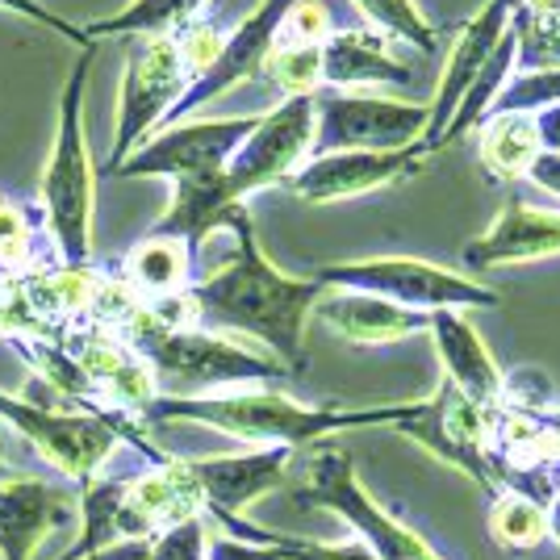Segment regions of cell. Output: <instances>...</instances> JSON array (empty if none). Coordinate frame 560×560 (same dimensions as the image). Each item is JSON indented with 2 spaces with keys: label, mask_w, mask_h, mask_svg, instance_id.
<instances>
[{
  "label": "cell",
  "mask_w": 560,
  "mask_h": 560,
  "mask_svg": "<svg viewBox=\"0 0 560 560\" xmlns=\"http://www.w3.org/2000/svg\"><path fill=\"white\" fill-rule=\"evenodd\" d=\"M80 560H147V539H117L101 552H89Z\"/></svg>",
  "instance_id": "obj_39"
},
{
  "label": "cell",
  "mask_w": 560,
  "mask_h": 560,
  "mask_svg": "<svg viewBox=\"0 0 560 560\" xmlns=\"http://www.w3.org/2000/svg\"><path fill=\"white\" fill-rule=\"evenodd\" d=\"M381 410H385L381 427H389L401 440H410L415 447L431 452L440 465L456 468L460 477H468L472 486H481L486 493L502 490L498 472L490 465V410L472 406L465 394H456L444 376H440V385H435L431 397L389 401Z\"/></svg>",
  "instance_id": "obj_8"
},
{
  "label": "cell",
  "mask_w": 560,
  "mask_h": 560,
  "mask_svg": "<svg viewBox=\"0 0 560 560\" xmlns=\"http://www.w3.org/2000/svg\"><path fill=\"white\" fill-rule=\"evenodd\" d=\"M259 114L238 117H188L176 126L155 130L139 151L114 167V180H142V176H164V180H188V176H210L222 172L226 160L238 151V142L252 135Z\"/></svg>",
  "instance_id": "obj_12"
},
{
  "label": "cell",
  "mask_w": 560,
  "mask_h": 560,
  "mask_svg": "<svg viewBox=\"0 0 560 560\" xmlns=\"http://www.w3.org/2000/svg\"><path fill=\"white\" fill-rule=\"evenodd\" d=\"M431 155L435 151L427 142H410L397 151H327V155H310L284 180V188L305 206L355 201V197L401 185V180H415Z\"/></svg>",
  "instance_id": "obj_13"
},
{
  "label": "cell",
  "mask_w": 560,
  "mask_h": 560,
  "mask_svg": "<svg viewBox=\"0 0 560 560\" xmlns=\"http://www.w3.org/2000/svg\"><path fill=\"white\" fill-rule=\"evenodd\" d=\"M222 231L234 243L226 264L213 268L210 277H197L188 289L197 323L256 343L268 355H277L293 376L305 373V330L327 289L314 277L280 272L264 256L247 206H238Z\"/></svg>",
  "instance_id": "obj_1"
},
{
  "label": "cell",
  "mask_w": 560,
  "mask_h": 560,
  "mask_svg": "<svg viewBox=\"0 0 560 560\" xmlns=\"http://www.w3.org/2000/svg\"><path fill=\"white\" fill-rule=\"evenodd\" d=\"M293 4H298V0H259L256 9L234 25L231 34H222L218 55L188 80L185 96L176 101V109L167 114L164 126L188 121L192 114H201L206 105H213L218 96H226L231 89H238V84L264 75V63H268V55L277 50L280 25H284ZM164 126H160V130H164Z\"/></svg>",
  "instance_id": "obj_14"
},
{
  "label": "cell",
  "mask_w": 560,
  "mask_h": 560,
  "mask_svg": "<svg viewBox=\"0 0 560 560\" xmlns=\"http://www.w3.org/2000/svg\"><path fill=\"white\" fill-rule=\"evenodd\" d=\"M427 135V101H397L381 93H323L314 96V147L327 151H397L422 142Z\"/></svg>",
  "instance_id": "obj_11"
},
{
  "label": "cell",
  "mask_w": 560,
  "mask_h": 560,
  "mask_svg": "<svg viewBox=\"0 0 560 560\" xmlns=\"http://www.w3.org/2000/svg\"><path fill=\"white\" fill-rule=\"evenodd\" d=\"M486 532L502 552H539L548 544V502H539L527 490H502L490 493L486 506Z\"/></svg>",
  "instance_id": "obj_26"
},
{
  "label": "cell",
  "mask_w": 560,
  "mask_h": 560,
  "mask_svg": "<svg viewBox=\"0 0 560 560\" xmlns=\"http://www.w3.org/2000/svg\"><path fill=\"white\" fill-rule=\"evenodd\" d=\"M101 43L80 47L71 63L63 93H59V121L50 155L38 180L43 222H47L59 264H93V213H96V167L89 151V121H84V93H89V71Z\"/></svg>",
  "instance_id": "obj_4"
},
{
  "label": "cell",
  "mask_w": 560,
  "mask_h": 560,
  "mask_svg": "<svg viewBox=\"0 0 560 560\" xmlns=\"http://www.w3.org/2000/svg\"><path fill=\"white\" fill-rule=\"evenodd\" d=\"M0 13H18V18L43 25V30L59 34V38H68V43H75V47H93V38L84 34V25L68 22L63 13H50L43 0H0Z\"/></svg>",
  "instance_id": "obj_36"
},
{
  "label": "cell",
  "mask_w": 560,
  "mask_h": 560,
  "mask_svg": "<svg viewBox=\"0 0 560 560\" xmlns=\"http://www.w3.org/2000/svg\"><path fill=\"white\" fill-rule=\"evenodd\" d=\"M490 465L498 472V486L536 493L548 502L557 493L560 468V431L548 422V415H527V410H490Z\"/></svg>",
  "instance_id": "obj_16"
},
{
  "label": "cell",
  "mask_w": 560,
  "mask_h": 560,
  "mask_svg": "<svg viewBox=\"0 0 560 560\" xmlns=\"http://www.w3.org/2000/svg\"><path fill=\"white\" fill-rule=\"evenodd\" d=\"M552 486H557V490H560V468H557V481H552Z\"/></svg>",
  "instance_id": "obj_44"
},
{
  "label": "cell",
  "mask_w": 560,
  "mask_h": 560,
  "mask_svg": "<svg viewBox=\"0 0 560 560\" xmlns=\"http://www.w3.org/2000/svg\"><path fill=\"white\" fill-rule=\"evenodd\" d=\"M34 272V226L18 201L0 197V280H22Z\"/></svg>",
  "instance_id": "obj_31"
},
{
  "label": "cell",
  "mask_w": 560,
  "mask_h": 560,
  "mask_svg": "<svg viewBox=\"0 0 560 560\" xmlns=\"http://www.w3.org/2000/svg\"><path fill=\"white\" fill-rule=\"evenodd\" d=\"M318 55H323V89L330 93H369L373 84L415 80V71L373 30H335Z\"/></svg>",
  "instance_id": "obj_22"
},
{
  "label": "cell",
  "mask_w": 560,
  "mask_h": 560,
  "mask_svg": "<svg viewBox=\"0 0 560 560\" xmlns=\"http://www.w3.org/2000/svg\"><path fill=\"white\" fill-rule=\"evenodd\" d=\"M117 280H121V284L130 289V298L142 305L180 298V293L192 289V280H197V252L188 247L185 238H176V234L147 231L139 243L121 256Z\"/></svg>",
  "instance_id": "obj_23"
},
{
  "label": "cell",
  "mask_w": 560,
  "mask_h": 560,
  "mask_svg": "<svg viewBox=\"0 0 560 560\" xmlns=\"http://www.w3.org/2000/svg\"><path fill=\"white\" fill-rule=\"evenodd\" d=\"M323 47H280L268 55L264 75L272 80V89L284 96H318L323 93Z\"/></svg>",
  "instance_id": "obj_30"
},
{
  "label": "cell",
  "mask_w": 560,
  "mask_h": 560,
  "mask_svg": "<svg viewBox=\"0 0 560 560\" xmlns=\"http://www.w3.org/2000/svg\"><path fill=\"white\" fill-rule=\"evenodd\" d=\"M385 410L381 406H310L284 394L277 385H256V389H226V394H197L176 397L160 394L139 415V427H167V422H192L210 427L218 435H231L247 447H289L305 452L314 444H327L343 431L360 427H381Z\"/></svg>",
  "instance_id": "obj_2"
},
{
  "label": "cell",
  "mask_w": 560,
  "mask_h": 560,
  "mask_svg": "<svg viewBox=\"0 0 560 560\" xmlns=\"http://www.w3.org/2000/svg\"><path fill=\"white\" fill-rule=\"evenodd\" d=\"M314 318L355 348H389L401 339L427 335V314L401 310L373 293H351V289H327L314 305Z\"/></svg>",
  "instance_id": "obj_21"
},
{
  "label": "cell",
  "mask_w": 560,
  "mask_h": 560,
  "mask_svg": "<svg viewBox=\"0 0 560 560\" xmlns=\"http://www.w3.org/2000/svg\"><path fill=\"white\" fill-rule=\"evenodd\" d=\"M339 25L330 18V9L323 0H298L293 9H289V18L280 25V47H323L330 34H335Z\"/></svg>",
  "instance_id": "obj_34"
},
{
  "label": "cell",
  "mask_w": 560,
  "mask_h": 560,
  "mask_svg": "<svg viewBox=\"0 0 560 560\" xmlns=\"http://www.w3.org/2000/svg\"><path fill=\"white\" fill-rule=\"evenodd\" d=\"M147 560H210V518L197 514L147 539Z\"/></svg>",
  "instance_id": "obj_33"
},
{
  "label": "cell",
  "mask_w": 560,
  "mask_h": 560,
  "mask_svg": "<svg viewBox=\"0 0 560 560\" xmlns=\"http://www.w3.org/2000/svg\"><path fill=\"white\" fill-rule=\"evenodd\" d=\"M68 523H75V490L34 477H0V560H34L47 536Z\"/></svg>",
  "instance_id": "obj_19"
},
{
  "label": "cell",
  "mask_w": 560,
  "mask_h": 560,
  "mask_svg": "<svg viewBox=\"0 0 560 560\" xmlns=\"http://www.w3.org/2000/svg\"><path fill=\"white\" fill-rule=\"evenodd\" d=\"M427 335L435 343L440 355V369L444 381L465 394L472 406L493 410L502 401V376L506 369L493 360L490 343L481 339V330L468 323L465 310H440V314H427Z\"/></svg>",
  "instance_id": "obj_20"
},
{
  "label": "cell",
  "mask_w": 560,
  "mask_h": 560,
  "mask_svg": "<svg viewBox=\"0 0 560 560\" xmlns=\"http://www.w3.org/2000/svg\"><path fill=\"white\" fill-rule=\"evenodd\" d=\"M532 121H536L539 151H548V155H560V105H548V109L532 114Z\"/></svg>",
  "instance_id": "obj_37"
},
{
  "label": "cell",
  "mask_w": 560,
  "mask_h": 560,
  "mask_svg": "<svg viewBox=\"0 0 560 560\" xmlns=\"http://www.w3.org/2000/svg\"><path fill=\"white\" fill-rule=\"evenodd\" d=\"M506 30H511V4H506V0H486V4L452 34V47H447V63H444V71H440V84H435V93L427 101V135H422V142H427L431 151H440V135L447 130V121L456 117L465 93L472 89V80L490 63V55L498 50V43L506 38Z\"/></svg>",
  "instance_id": "obj_17"
},
{
  "label": "cell",
  "mask_w": 560,
  "mask_h": 560,
  "mask_svg": "<svg viewBox=\"0 0 560 560\" xmlns=\"http://www.w3.org/2000/svg\"><path fill=\"white\" fill-rule=\"evenodd\" d=\"M506 410H527V415H548L557 406L552 397V381L539 373V369H514L502 376V401Z\"/></svg>",
  "instance_id": "obj_35"
},
{
  "label": "cell",
  "mask_w": 560,
  "mask_h": 560,
  "mask_svg": "<svg viewBox=\"0 0 560 560\" xmlns=\"http://www.w3.org/2000/svg\"><path fill=\"white\" fill-rule=\"evenodd\" d=\"M351 4L385 43H401V47H415L422 55L440 47V30L422 13L419 0H351Z\"/></svg>",
  "instance_id": "obj_28"
},
{
  "label": "cell",
  "mask_w": 560,
  "mask_h": 560,
  "mask_svg": "<svg viewBox=\"0 0 560 560\" xmlns=\"http://www.w3.org/2000/svg\"><path fill=\"white\" fill-rule=\"evenodd\" d=\"M0 422L9 431H18L55 472L68 477L71 486H84L96 472H105V465L114 460V452L121 444H130L139 456L155 452L135 419L105 415V410L50 406V401H34V397L9 394V389H0Z\"/></svg>",
  "instance_id": "obj_6"
},
{
  "label": "cell",
  "mask_w": 560,
  "mask_h": 560,
  "mask_svg": "<svg viewBox=\"0 0 560 560\" xmlns=\"http://www.w3.org/2000/svg\"><path fill=\"white\" fill-rule=\"evenodd\" d=\"M560 105V68L557 71H514L506 89L498 93L490 114H539Z\"/></svg>",
  "instance_id": "obj_32"
},
{
  "label": "cell",
  "mask_w": 560,
  "mask_h": 560,
  "mask_svg": "<svg viewBox=\"0 0 560 560\" xmlns=\"http://www.w3.org/2000/svg\"><path fill=\"white\" fill-rule=\"evenodd\" d=\"M527 13H536V18H557L560 22V0H518Z\"/></svg>",
  "instance_id": "obj_40"
},
{
  "label": "cell",
  "mask_w": 560,
  "mask_h": 560,
  "mask_svg": "<svg viewBox=\"0 0 560 560\" xmlns=\"http://www.w3.org/2000/svg\"><path fill=\"white\" fill-rule=\"evenodd\" d=\"M548 539L560 548V490L548 498Z\"/></svg>",
  "instance_id": "obj_41"
},
{
  "label": "cell",
  "mask_w": 560,
  "mask_h": 560,
  "mask_svg": "<svg viewBox=\"0 0 560 560\" xmlns=\"http://www.w3.org/2000/svg\"><path fill=\"white\" fill-rule=\"evenodd\" d=\"M310 277L323 289H351V293H373L385 302L415 310V314H440V310H493L502 305V293L486 280L431 264L415 256H364V259H335L318 264Z\"/></svg>",
  "instance_id": "obj_7"
},
{
  "label": "cell",
  "mask_w": 560,
  "mask_h": 560,
  "mask_svg": "<svg viewBox=\"0 0 560 560\" xmlns=\"http://www.w3.org/2000/svg\"><path fill=\"white\" fill-rule=\"evenodd\" d=\"M511 4V38H514V71H557L560 68V22L536 18L518 0Z\"/></svg>",
  "instance_id": "obj_29"
},
{
  "label": "cell",
  "mask_w": 560,
  "mask_h": 560,
  "mask_svg": "<svg viewBox=\"0 0 560 560\" xmlns=\"http://www.w3.org/2000/svg\"><path fill=\"white\" fill-rule=\"evenodd\" d=\"M527 180H532V185H539L548 197H557V201H560V155L539 151L536 164H532V172H527Z\"/></svg>",
  "instance_id": "obj_38"
},
{
  "label": "cell",
  "mask_w": 560,
  "mask_h": 560,
  "mask_svg": "<svg viewBox=\"0 0 560 560\" xmlns=\"http://www.w3.org/2000/svg\"><path fill=\"white\" fill-rule=\"evenodd\" d=\"M560 256V210L532 206L523 197H511L502 210L493 213V222L481 234H472L465 243L468 277L514 268V264H536V259Z\"/></svg>",
  "instance_id": "obj_18"
},
{
  "label": "cell",
  "mask_w": 560,
  "mask_h": 560,
  "mask_svg": "<svg viewBox=\"0 0 560 560\" xmlns=\"http://www.w3.org/2000/svg\"><path fill=\"white\" fill-rule=\"evenodd\" d=\"M210 0H130L121 4L109 18H96V22L84 25V34L93 43H105V38H151V34H176L185 30L188 22L201 18Z\"/></svg>",
  "instance_id": "obj_27"
},
{
  "label": "cell",
  "mask_w": 560,
  "mask_h": 560,
  "mask_svg": "<svg viewBox=\"0 0 560 560\" xmlns=\"http://www.w3.org/2000/svg\"><path fill=\"white\" fill-rule=\"evenodd\" d=\"M539 155L532 114H490L477 126V160L493 180H527Z\"/></svg>",
  "instance_id": "obj_24"
},
{
  "label": "cell",
  "mask_w": 560,
  "mask_h": 560,
  "mask_svg": "<svg viewBox=\"0 0 560 560\" xmlns=\"http://www.w3.org/2000/svg\"><path fill=\"white\" fill-rule=\"evenodd\" d=\"M114 330L147 360L160 394H226V389L284 385L293 376L277 355L238 335H222L210 327H151L139 305Z\"/></svg>",
  "instance_id": "obj_3"
},
{
  "label": "cell",
  "mask_w": 560,
  "mask_h": 560,
  "mask_svg": "<svg viewBox=\"0 0 560 560\" xmlns=\"http://www.w3.org/2000/svg\"><path fill=\"white\" fill-rule=\"evenodd\" d=\"M4 293H9V280H0V310H4Z\"/></svg>",
  "instance_id": "obj_43"
},
{
  "label": "cell",
  "mask_w": 560,
  "mask_h": 560,
  "mask_svg": "<svg viewBox=\"0 0 560 560\" xmlns=\"http://www.w3.org/2000/svg\"><path fill=\"white\" fill-rule=\"evenodd\" d=\"M548 422H552V427H557V431H560V401H557V406H552V410H548Z\"/></svg>",
  "instance_id": "obj_42"
},
{
  "label": "cell",
  "mask_w": 560,
  "mask_h": 560,
  "mask_svg": "<svg viewBox=\"0 0 560 560\" xmlns=\"http://www.w3.org/2000/svg\"><path fill=\"white\" fill-rule=\"evenodd\" d=\"M188 80H192V71H188L176 34L135 38V47L126 55V68H121V89H117L114 147H109V160L101 167V176H109L114 167L126 164L142 142L164 126L167 114L176 109V101L185 96Z\"/></svg>",
  "instance_id": "obj_9"
},
{
  "label": "cell",
  "mask_w": 560,
  "mask_h": 560,
  "mask_svg": "<svg viewBox=\"0 0 560 560\" xmlns=\"http://www.w3.org/2000/svg\"><path fill=\"white\" fill-rule=\"evenodd\" d=\"M293 502L348 523L351 536L364 539V548L376 560H447L431 548V539L415 523L397 518L385 502H376L373 490L360 481L351 452L330 440L305 447L302 477L293 481Z\"/></svg>",
  "instance_id": "obj_5"
},
{
  "label": "cell",
  "mask_w": 560,
  "mask_h": 560,
  "mask_svg": "<svg viewBox=\"0 0 560 560\" xmlns=\"http://www.w3.org/2000/svg\"><path fill=\"white\" fill-rule=\"evenodd\" d=\"M210 523L222 527V536H234L243 544H259L268 548L272 560H376L364 539L343 536V539H310V536H289V532H268L252 523L247 514H213Z\"/></svg>",
  "instance_id": "obj_25"
},
{
  "label": "cell",
  "mask_w": 560,
  "mask_h": 560,
  "mask_svg": "<svg viewBox=\"0 0 560 560\" xmlns=\"http://www.w3.org/2000/svg\"><path fill=\"white\" fill-rule=\"evenodd\" d=\"M293 460L298 452L289 447H243L222 456H185V468L206 502V518H213V514H247L259 498H268L289 481Z\"/></svg>",
  "instance_id": "obj_15"
},
{
  "label": "cell",
  "mask_w": 560,
  "mask_h": 560,
  "mask_svg": "<svg viewBox=\"0 0 560 560\" xmlns=\"http://www.w3.org/2000/svg\"><path fill=\"white\" fill-rule=\"evenodd\" d=\"M310 147H314V96H284L277 109L256 117L252 135L238 142V151L218 172L226 206H247L264 188L284 185L310 160Z\"/></svg>",
  "instance_id": "obj_10"
}]
</instances>
